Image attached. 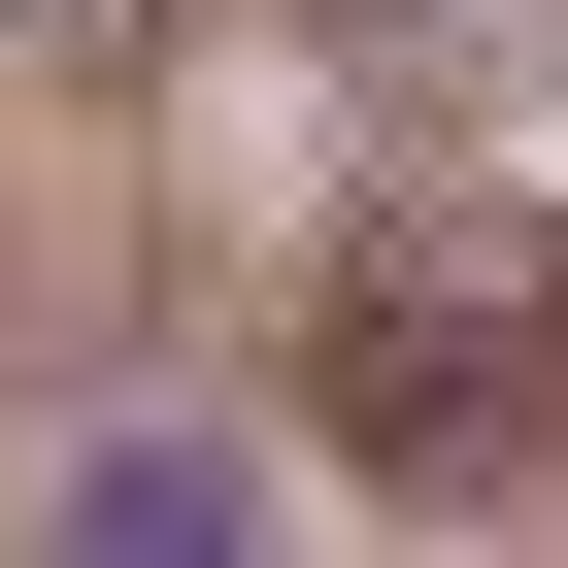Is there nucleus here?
<instances>
[{
  "instance_id": "obj_2",
  "label": "nucleus",
  "mask_w": 568,
  "mask_h": 568,
  "mask_svg": "<svg viewBox=\"0 0 568 568\" xmlns=\"http://www.w3.org/2000/svg\"><path fill=\"white\" fill-rule=\"evenodd\" d=\"M201 0H0V68H168Z\"/></svg>"
},
{
  "instance_id": "obj_1",
  "label": "nucleus",
  "mask_w": 568,
  "mask_h": 568,
  "mask_svg": "<svg viewBox=\"0 0 568 568\" xmlns=\"http://www.w3.org/2000/svg\"><path fill=\"white\" fill-rule=\"evenodd\" d=\"M535 368H568V201H402L335 267V435L368 468H501Z\"/></svg>"
}]
</instances>
